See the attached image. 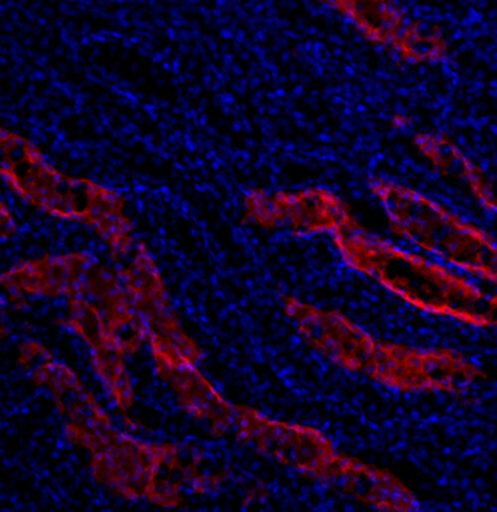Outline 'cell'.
Listing matches in <instances>:
<instances>
[{
	"label": "cell",
	"mask_w": 497,
	"mask_h": 512,
	"mask_svg": "<svg viewBox=\"0 0 497 512\" xmlns=\"http://www.w3.org/2000/svg\"><path fill=\"white\" fill-rule=\"evenodd\" d=\"M155 370L191 418L207 422L215 432L231 429L234 405L193 362H156Z\"/></svg>",
	"instance_id": "obj_13"
},
{
	"label": "cell",
	"mask_w": 497,
	"mask_h": 512,
	"mask_svg": "<svg viewBox=\"0 0 497 512\" xmlns=\"http://www.w3.org/2000/svg\"><path fill=\"white\" fill-rule=\"evenodd\" d=\"M231 429L257 453L330 485L346 456L320 429L279 421L254 407L234 405Z\"/></svg>",
	"instance_id": "obj_6"
},
{
	"label": "cell",
	"mask_w": 497,
	"mask_h": 512,
	"mask_svg": "<svg viewBox=\"0 0 497 512\" xmlns=\"http://www.w3.org/2000/svg\"><path fill=\"white\" fill-rule=\"evenodd\" d=\"M92 476L104 488L130 501L146 499L159 507H178L181 485L191 483L172 444L146 442L116 431L91 454Z\"/></svg>",
	"instance_id": "obj_5"
},
{
	"label": "cell",
	"mask_w": 497,
	"mask_h": 512,
	"mask_svg": "<svg viewBox=\"0 0 497 512\" xmlns=\"http://www.w3.org/2000/svg\"><path fill=\"white\" fill-rule=\"evenodd\" d=\"M331 486L378 511H419L412 489L390 470L346 454Z\"/></svg>",
	"instance_id": "obj_12"
},
{
	"label": "cell",
	"mask_w": 497,
	"mask_h": 512,
	"mask_svg": "<svg viewBox=\"0 0 497 512\" xmlns=\"http://www.w3.org/2000/svg\"><path fill=\"white\" fill-rule=\"evenodd\" d=\"M9 141L11 148L6 143L3 148V176L11 190L40 211L88 225L117 259L132 253V224L116 192L92 181L63 176L21 139Z\"/></svg>",
	"instance_id": "obj_3"
},
{
	"label": "cell",
	"mask_w": 497,
	"mask_h": 512,
	"mask_svg": "<svg viewBox=\"0 0 497 512\" xmlns=\"http://www.w3.org/2000/svg\"><path fill=\"white\" fill-rule=\"evenodd\" d=\"M247 218L258 227L282 228L296 237L333 235L359 227L344 200L326 189L295 193L253 192L245 197Z\"/></svg>",
	"instance_id": "obj_9"
},
{
	"label": "cell",
	"mask_w": 497,
	"mask_h": 512,
	"mask_svg": "<svg viewBox=\"0 0 497 512\" xmlns=\"http://www.w3.org/2000/svg\"><path fill=\"white\" fill-rule=\"evenodd\" d=\"M68 326L88 346L95 374L121 415L129 418L135 405V391L127 371L126 352L121 349L103 314L86 298L68 300Z\"/></svg>",
	"instance_id": "obj_10"
},
{
	"label": "cell",
	"mask_w": 497,
	"mask_h": 512,
	"mask_svg": "<svg viewBox=\"0 0 497 512\" xmlns=\"http://www.w3.org/2000/svg\"><path fill=\"white\" fill-rule=\"evenodd\" d=\"M391 230L407 243L497 288V240L457 213L387 178L369 183Z\"/></svg>",
	"instance_id": "obj_4"
},
{
	"label": "cell",
	"mask_w": 497,
	"mask_h": 512,
	"mask_svg": "<svg viewBox=\"0 0 497 512\" xmlns=\"http://www.w3.org/2000/svg\"><path fill=\"white\" fill-rule=\"evenodd\" d=\"M19 362L30 372L35 383L52 391L66 437L73 445L91 454L117 431L110 416L94 394L86 390L78 374L63 362L56 361L46 346L33 340L22 343Z\"/></svg>",
	"instance_id": "obj_8"
},
{
	"label": "cell",
	"mask_w": 497,
	"mask_h": 512,
	"mask_svg": "<svg viewBox=\"0 0 497 512\" xmlns=\"http://www.w3.org/2000/svg\"><path fill=\"white\" fill-rule=\"evenodd\" d=\"M331 240L344 265L410 307L465 326L497 330V292L451 267L395 246L360 225L336 232Z\"/></svg>",
	"instance_id": "obj_2"
},
{
	"label": "cell",
	"mask_w": 497,
	"mask_h": 512,
	"mask_svg": "<svg viewBox=\"0 0 497 512\" xmlns=\"http://www.w3.org/2000/svg\"><path fill=\"white\" fill-rule=\"evenodd\" d=\"M95 260L85 254L43 257L21 263L3 275L11 297L84 298Z\"/></svg>",
	"instance_id": "obj_11"
},
{
	"label": "cell",
	"mask_w": 497,
	"mask_h": 512,
	"mask_svg": "<svg viewBox=\"0 0 497 512\" xmlns=\"http://www.w3.org/2000/svg\"><path fill=\"white\" fill-rule=\"evenodd\" d=\"M283 311L301 339L340 370L404 394H464L486 377L461 352L417 348L372 335L352 318L286 295Z\"/></svg>",
	"instance_id": "obj_1"
},
{
	"label": "cell",
	"mask_w": 497,
	"mask_h": 512,
	"mask_svg": "<svg viewBox=\"0 0 497 512\" xmlns=\"http://www.w3.org/2000/svg\"><path fill=\"white\" fill-rule=\"evenodd\" d=\"M416 145L423 157L444 176L457 181L486 211L497 213V170L486 171L465 158L445 139L420 135Z\"/></svg>",
	"instance_id": "obj_14"
},
{
	"label": "cell",
	"mask_w": 497,
	"mask_h": 512,
	"mask_svg": "<svg viewBox=\"0 0 497 512\" xmlns=\"http://www.w3.org/2000/svg\"><path fill=\"white\" fill-rule=\"evenodd\" d=\"M120 278L142 320L154 364L167 361L199 364L202 358L199 346L181 326L161 272L145 246L138 244L133 248L132 259L121 270Z\"/></svg>",
	"instance_id": "obj_7"
}]
</instances>
